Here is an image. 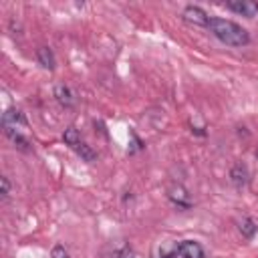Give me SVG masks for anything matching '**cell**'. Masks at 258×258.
<instances>
[{
  "label": "cell",
  "instance_id": "16",
  "mask_svg": "<svg viewBox=\"0 0 258 258\" xmlns=\"http://www.w3.org/2000/svg\"><path fill=\"white\" fill-rule=\"evenodd\" d=\"M0 183H2V198H8V194H10V181H8V177H0Z\"/></svg>",
  "mask_w": 258,
  "mask_h": 258
},
{
  "label": "cell",
  "instance_id": "11",
  "mask_svg": "<svg viewBox=\"0 0 258 258\" xmlns=\"http://www.w3.org/2000/svg\"><path fill=\"white\" fill-rule=\"evenodd\" d=\"M238 230H240V234L244 236V238H252L256 232H258V224L252 220V218H240L238 220Z\"/></svg>",
  "mask_w": 258,
  "mask_h": 258
},
{
  "label": "cell",
  "instance_id": "2",
  "mask_svg": "<svg viewBox=\"0 0 258 258\" xmlns=\"http://www.w3.org/2000/svg\"><path fill=\"white\" fill-rule=\"evenodd\" d=\"M230 10H234L236 14H242L246 18H254L258 16V4L254 0H230L226 4Z\"/></svg>",
  "mask_w": 258,
  "mask_h": 258
},
{
  "label": "cell",
  "instance_id": "17",
  "mask_svg": "<svg viewBox=\"0 0 258 258\" xmlns=\"http://www.w3.org/2000/svg\"><path fill=\"white\" fill-rule=\"evenodd\" d=\"M256 159H258V149H256Z\"/></svg>",
  "mask_w": 258,
  "mask_h": 258
},
{
  "label": "cell",
  "instance_id": "13",
  "mask_svg": "<svg viewBox=\"0 0 258 258\" xmlns=\"http://www.w3.org/2000/svg\"><path fill=\"white\" fill-rule=\"evenodd\" d=\"M62 139H64V143H67L69 147H73V149L81 143V135H79V131H77L75 127H67L64 133H62Z\"/></svg>",
  "mask_w": 258,
  "mask_h": 258
},
{
  "label": "cell",
  "instance_id": "9",
  "mask_svg": "<svg viewBox=\"0 0 258 258\" xmlns=\"http://www.w3.org/2000/svg\"><path fill=\"white\" fill-rule=\"evenodd\" d=\"M4 133L10 137V141L18 147V149H22V151H28L30 149V143H28V139L24 137V135H20L18 131H16V127H4Z\"/></svg>",
  "mask_w": 258,
  "mask_h": 258
},
{
  "label": "cell",
  "instance_id": "10",
  "mask_svg": "<svg viewBox=\"0 0 258 258\" xmlns=\"http://www.w3.org/2000/svg\"><path fill=\"white\" fill-rule=\"evenodd\" d=\"M36 58H38V62H40L44 69H48V71H52L54 64H56L54 54H52V50H50L48 46H40V48L36 50Z\"/></svg>",
  "mask_w": 258,
  "mask_h": 258
},
{
  "label": "cell",
  "instance_id": "12",
  "mask_svg": "<svg viewBox=\"0 0 258 258\" xmlns=\"http://www.w3.org/2000/svg\"><path fill=\"white\" fill-rule=\"evenodd\" d=\"M131 256H133V250H131L123 240L111 246V254H109V258H131Z\"/></svg>",
  "mask_w": 258,
  "mask_h": 258
},
{
  "label": "cell",
  "instance_id": "15",
  "mask_svg": "<svg viewBox=\"0 0 258 258\" xmlns=\"http://www.w3.org/2000/svg\"><path fill=\"white\" fill-rule=\"evenodd\" d=\"M50 256H52V258H71V256H69V252L64 250V246H60V244H56V246L52 248Z\"/></svg>",
  "mask_w": 258,
  "mask_h": 258
},
{
  "label": "cell",
  "instance_id": "3",
  "mask_svg": "<svg viewBox=\"0 0 258 258\" xmlns=\"http://www.w3.org/2000/svg\"><path fill=\"white\" fill-rule=\"evenodd\" d=\"M181 18L196 26H208V22H210V16L200 6H185L181 12Z\"/></svg>",
  "mask_w": 258,
  "mask_h": 258
},
{
  "label": "cell",
  "instance_id": "8",
  "mask_svg": "<svg viewBox=\"0 0 258 258\" xmlns=\"http://www.w3.org/2000/svg\"><path fill=\"white\" fill-rule=\"evenodd\" d=\"M54 99H56L62 107H67V109L75 105V95H73L71 87H67V85H62V83L54 85Z\"/></svg>",
  "mask_w": 258,
  "mask_h": 258
},
{
  "label": "cell",
  "instance_id": "4",
  "mask_svg": "<svg viewBox=\"0 0 258 258\" xmlns=\"http://www.w3.org/2000/svg\"><path fill=\"white\" fill-rule=\"evenodd\" d=\"M167 196H169V200H171L177 208H191V198H189V194H187V189H185L183 185H179V183L169 185Z\"/></svg>",
  "mask_w": 258,
  "mask_h": 258
},
{
  "label": "cell",
  "instance_id": "5",
  "mask_svg": "<svg viewBox=\"0 0 258 258\" xmlns=\"http://www.w3.org/2000/svg\"><path fill=\"white\" fill-rule=\"evenodd\" d=\"M177 254L181 258H206L204 248L194 240H181L177 244Z\"/></svg>",
  "mask_w": 258,
  "mask_h": 258
},
{
  "label": "cell",
  "instance_id": "14",
  "mask_svg": "<svg viewBox=\"0 0 258 258\" xmlns=\"http://www.w3.org/2000/svg\"><path fill=\"white\" fill-rule=\"evenodd\" d=\"M75 151L81 155V159H85V161H95L97 159V153L91 149V145H87L85 141H81L77 147H75Z\"/></svg>",
  "mask_w": 258,
  "mask_h": 258
},
{
  "label": "cell",
  "instance_id": "6",
  "mask_svg": "<svg viewBox=\"0 0 258 258\" xmlns=\"http://www.w3.org/2000/svg\"><path fill=\"white\" fill-rule=\"evenodd\" d=\"M16 125H26V117L22 111L10 107L2 115V127H16Z\"/></svg>",
  "mask_w": 258,
  "mask_h": 258
},
{
  "label": "cell",
  "instance_id": "7",
  "mask_svg": "<svg viewBox=\"0 0 258 258\" xmlns=\"http://www.w3.org/2000/svg\"><path fill=\"white\" fill-rule=\"evenodd\" d=\"M230 179H232V183H234L236 187H244V185L248 183V167H246L242 161L234 163L232 169H230Z\"/></svg>",
  "mask_w": 258,
  "mask_h": 258
},
{
  "label": "cell",
  "instance_id": "1",
  "mask_svg": "<svg viewBox=\"0 0 258 258\" xmlns=\"http://www.w3.org/2000/svg\"><path fill=\"white\" fill-rule=\"evenodd\" d=\"M208 28H210V32H212L218 40H222V42L228 44V46H246V44L250 42L248 30L242 28L240 24L232 22V20L212 16L210 22H208Z\"/></svg>",
  "mask_w": 258,
  "mask_h": 258
}]
</instances>
